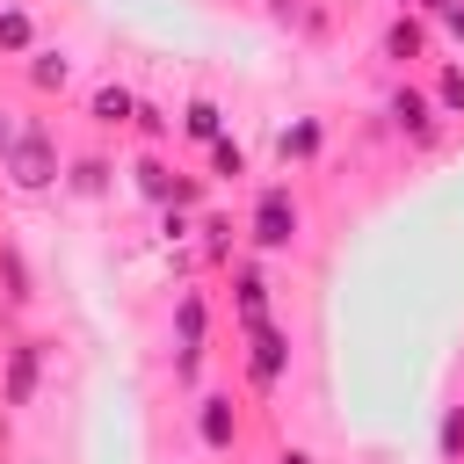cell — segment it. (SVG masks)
<instances>
[{"instance_id": "1", "label": "cell", "mask_w": 464, "mask_h": 464, "mask_svg": "<svg viewBox=\"0 0 464 464\" xmlns=\"http://www.w3.org/2000/svg\"><path fill=\"white\" fill-rule=\"evenodd\" d=\"M246 246L254 254H290L297 246V232H304V203H297V188L290 181H261L254 188V203H246Z\"/></svg>"}, {"instance_id": "2", "label": "cell", "mask_w": 464, "mask_h": 464, "mask_svg": "<svg viewBox=\"0 0 464 464\" xmlns=\"http://www.w3.org/2000/svg\"><path fill=\"white\" fill-rule=\"evenodd\" d=\"M0 174H7V188H22V196H36V188H51V181L65 174L58 138H51V123H44V116H29V123H22V138H14V145H7V160H0Z\"/></svg>"}, {"instance_id": "3", "label": "cell", "mask_w": 464, "mask_h": 464, "mask_svg": "<svg viewBox=\"0 0 464 464\" xmlns=\"http://www.w3.org/2000/svg\"><path fill=\"white\" fill-rule=\"evenodd\" d=\"M239 334H246V355H239V362H246V384L268 399V392L290 377V326H283V319H261V326H239Z\"/></svg>"}, {"instance_id": "4", "label": "cell", "mask_w": 464, "mask_h": 464, "mask_svg": "<svg viewBox=\"0 0 464 464\" xmlns=\"http://www.w3.org/2000/svg\"><path fill=\"white\" fill-rule=\"evenodd\" d=\"M188 428H196V442H203L210 457H232V450L246 442V413H239V399H232V392H196Z\"/></svg>"}, {"instance_id": "5", "label": "cell", "mask_w": 464, "mask_h": 464, "mask_svg": "<svg viewBox=\"0 0 464 464\" xmlns=\"http://www.w3.org/2000/svg\"><path fill=\"white\" fill-rule=\"evenodd\" d=\"M384 116H392V130L413 138V145H435V138H442V109H435L428 87H413V80H399V87L384 94Z\"/></svg>"}, {"instance_id": "6", "label": "cell", "mask_w": 464, "mask_h": 464, "mask_svg": "<svg viewBox=\"0 0 464 464\" xmlns=\"http://www.w3.org/2000/svg\"><path fill=\"white\" fill-rule=\"evenodd\" d=\"M232 312H239V326H261V319H276V290H268V268H261V254H232Z\"/></svg>"}, {"instance_id": "7", "label": "cell", "mask_w": 464, "mask_h": 464, "mask_svg": "<svg viewBox=\"0 0 464 464\" xmlns=\"http://www.w3.org/2000/svg\"><path fill=\"white\" fill-rule=\"evenodd\" d=\"M44 362H51V348L44 341H14L7 348V362H0V406H29L36 399V384H44Z\"/></svg>"}, {"instance_id": "8", "label": "cell", "mask_w": 464, "mask_h": 464, "mask_svg": "<svg viewBox=\"0 0 464 464\" xmlns=\"http://www.w3.org/2000/svg\"><path fill=\"white\" fill-rule=\"evenodd\" d=\"M428 44H435V29L406 7V14H392L384 22V36H377V51H384V65H399V72H413L420 58H428Z\"/></svg>"}, {"instance_id": "9", "label": "cell", "mask_w": 464, "mask_h": 464, "mask_svg": "<svg viewBox=\"0 0 464 464\" xmlns=\"http://www.w3.org/2000/svg\"><path fill=\"white\" fill-rule=\"evenodd\" d=\"M319 152H326V123H319V116H297V123L276 130V160H283V167H312Z\"/></svg>"}, {"instance_id": "10", "label": "cell", "mask_w": 464, "mask_h": 464, "mask_svg": "<svg viewBox=\"0 0 464 464\" xmlns=\"http://www.w3.org/2000/svg\"><path fill=\"white\" fill-rule=\"evenodd\" d=\"M174 348H210V297L196 283L174 290Z\"/></svg>"}, {"instance_id": "11", "label": "cell", "mask_w": 464, "mask_h": 464, "mask_svg": "<svg viewBox=\"0 0 464 464\" xmlns=\"http://www.w3.org/2000/svg\"><path fill=\"white\" fill-rule=\"evenodd\" d=\"M174 130H181L188 145H218V138H225V109H218V94H188L181 116H174Z\"/></svg>"}, {"instance_id": "12", "label": "cell", "mask_w": 464, "mask_h": 464, "mask_svg": "<svg viewBox=\"0 0 464 464\" xmlns=\"http://www.w3.org/2000/svg\"><path fill=\"white\" fill-rule=\"evenodd\" d=\"M87 109H94V123H102V130H130V109H138V94H130V87H116V80H102Z\"/></svg>"}, {"instance_id": "13", "label": "cell", "mask_w": 464, "mask_h": 464, "mask_svg": "<svg viewBox=\"0 0 464 464\" xmlns=\"http://www.w3.org/2000/svg\"><path fill=\"white\" fill-rule=\"evenodd\" d=\"M130 174H138V196H145V203H160V210L174 203V167H167L160 152H138V160H130Z\"/></svg>"}, {"instance_id": "14", "label": "cell", "mask_w": 464, "mask_h": 464, "mask_svg": "<svg viewBox=\"0 0 464 464\" xmlns=\"http://www.w3.org/2000/svg\"><path fill=\"white\" fill-rule=\"evenodd\" d=\"M29 51H36V14L7 0L0 7V58H29Z\"/></svg>"}, {"instance_id": "15", "label": "cell", "mask_w": 464, "mask_h": 464, "mask_svg": "<svg viewBox=\"0 0 464 464\" xmlns=\"http://www.w3.org/2000/svg\"><path fill=\"white\" fill-rule=\"evenodd\" d=\"M65 80H72V58L36 44V51H29V87H36V94H65Z\"/></svg>"}, {"instance_id": "16", "label": "cell", "mask_w": 464, "mask_h": 464, "mask_svg": "<svg viewBox=\"0 0 464 464\" xmlns=\"http://www.w3.org/2000/svg\"><path fill=\"white\" fill-rule=\"evenodd\" d=\"M58 181H65L72 196H102V188H109V160H102V152H80V160H65Z\"/></svg>"}, {"instance_id": "17", "label": "cell", "mask_w": 464, "mask_h": 464, "mask_svg": "<svg viewBox=\"0 0 464 464\" xmlns=\"http://www.w3.org/2000/svg\"><path fill=\"white\" fill-rule=\"evenodd\" d=\"M196 232H203V254H210V261H232V246H239V225H232L225 210H203V218H196Z\"/></svg>"}, {"instance_id": "18", "label": "cell", "mask_w": 464, "mask_h": 464, "mask_svg": "<svg viewBox=\"0 0 464 464\" xmlns=\"http://www.w3.org/2000/svg\"><path fill=\"white\" fill-rule=\"evenodd\" d=\"M0 297H7V304H29V297H36V283H29V261H22V246H0Z\"/></svg>"}, {"instance_id": "19", "label": "cell", "mask_w": 464, "mask_h": 464, "mask_svg": "<svg viewBox=\"0 0 464 464\" xmlns=\"http://www.w3.org/2000/svg\"><path fill=\"white\" fill-rule=\"evenodd\" d=\"M428 102H435L442 116H464V65H435V87H428Z\"/></svg>"}, {"instance_id": "20", "label": "cell", "mask_w": 464, "mask_h": 464, "mask_svg": "<svg viewBox=\"0 0 464 464\" xmlns=\"http://www.w3.org/2000/svg\"><path fill=\"white\" fill-rule=\"evenodd\" d=\"M130 130H138V138H145V152H160V145H167V130H174V123H167V109H160V102H138V109H130Z\"/></svg>"}, {"instance_id": "21", "label": "cell", "mask_w": 464, "mask_h": 464, "mask_svg": "<svg viewBox=\"0 0 464 464\" xmlns=\"http://www.w3.org/2000/svg\"><path fill=\"white\" fill-rule=\"evenodd\" d=\"M239 174H246V145L225 130V138L210 145V181H239Z\"/></svg>"}, {"instance_id": "22", "label": "cell", "mask_w": 464, "mask_h": 464, "mask_svg": "<svg viewBox=\"0 0 464 464\" xmlns=\"http://www.w3.org/2000/svg\"><path fill=\"white\" fill-rule=\"evenodd\" d=\"M413 14H420L428 29H442V36H457V44H464V0H420Z\"/></svg>"}, {"instance_id": "23", "label": "cell", "mask_w": 464, "mask_h": 464, "mask_svg": "<svg viewBox=\"0 0 464 464\" xmlns=\"http://www.w3.org/2000/svg\"><path fill=\"white\" fill-rule=\"evenodd\" d=\"M435 450H442V464H464V406H450V413H442Z\"/></svg>"}, {"instance_id": "24", "label": "cell", "mask_w": 464, "mask_h": 464, "mask_svg": "<svg viewBox=\"0 0 464 464\" xmlns=\"http://www.w3.org/2000/svg\"><path fill=\"white\" fill-rule=\"evenodd\" d=\"M174 377L181 392H203V348H174Z\"/></svg>"}, {"instance_id": "25", "label": "cell", "mask_w": 464, "mask_h": 464, "mask_svg": "<svg viewBox=\"0 0 464 464\" xmlns=\"http://www.w3.org/2000/svg\"><path fill=\"white\" fill-rule=\"evenodd\" d=\"M167 210H188V218H196V210H203V181H196V174H174V203H167Z\"/></svg>"}, {"instance_id": "26", "label": "cell", "mask_w": 464, "mask_h": 464, "mask_svg": "<svg viewBox=\"0 0 464 464\" xmlns=\"http://www.w3.org/2000/svg\"><path fill=\"white\" fill-rule=\"evenodd\" d=\"M22 123H29V116H14V109H0V160H7V145L22 138Z\"/></svg>"}, {"instance_id": "27", "label": "cell", "mask_w": 464, "mask_h": 464, "mask_svg": "<svg viewBox=\"0 0 464 464\" xmlns=\"http://www.w3.org/2000/svg\"><path fill=\"white\" fill-rule=\"evenodd\" d=\"M276 464H312V450H276Z\"/></svg>"}, {"instance_id": "28", "label": "cell", "mask_w": 464, "mask_h": 464, "mask_svg": "<svg viewBox=\"0 0 464 464\" xmlns=\"http://www.w3.org/2000/svg\"><path fill=\"white\" fill-rule=\"evenodd\" d=\"M406 7H420V0H399V14H406Z\"/></svg>"}]
</instances>
